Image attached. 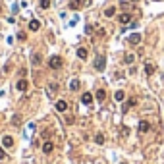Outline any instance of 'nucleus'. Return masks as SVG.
Returning <instances> with one entry per match:
<instances>
[{"label": "nucleus", "instance_id": "obj_18", "mask_svg": "<svg viewBox=\"0 0 164 164\" xmlns=\"http://www.w3.org/2000/svg\"><path fill=\"white\" fill-rule=\"evenodd\" d=\"M114 14H116V8H114V6H110V8L104 10V15H106V18H112Z\"/></svg>", "mask_w": 164, "mask_h": 164}, {"label": "nucleus", "instance_id": "obj_14", "mask_svg": "<svg viewBox=\"0 0 164 164\" xmlns=\"http://www.w3.org/2000/svg\"><path fill=\"white\" fill-rule=\"evenodd\" d=\"M87 56H89V50H87V49H83V46H81V49H77V58H81V60H85Z\"/></svg>", "mask_w": 164, "mask_h": 164}, {"label": "nucleus", "instance_id": "obj_28", "mask_svg": "<svg viewBox=\"0 0 164 164\" xmlns=\"http://www.w3.org/2000/svg\"><path fill=\"white\" fill-rule=\"evenodd\" d=\"M122 164H128V162H122Z\"/></svg>", "mask_w": 164, "mask_h": 164}, {"label": "nucleus", "instance_id": "obj_1", "mask_svg": "<svg viewBox=\"0 0 164 164\" xmlns=\"http://www.w3.org/2000/svg\"><path fill=\"white\" fill-rule=\"evenodd\" d=\"M62 64H64V60H62V56H50L49 60V66L52 68V70H60Z\"/></svg>", "mask_w": 164, "mask_h": 164}, {"label": "nucleus", "instance_id": "obj_2", "mask_svg": "<svg viewBox=\"0 0 164 164\" xmlns=\"http://www.w3.org/2000/svg\"><path fill=\"white\" fill-rule=\"evenodd\" d=\"M95 68H97L99 72H102L104 68H106V58H104V56H97V58H95Z\"/></svg>", "mask_w": 164, "mask_h": 164}, {"label": "nucleus", "instance_id": "obj_4", "mask_svg": "<svg viewBox=\"0 0 164 164\" xmlns=\"http://www.w3.org/2000/svg\"><path fill=\"white\" fill-rule=\"evenodd\" d=\"M52 151H54V143H52V141H45L43 143V152H45V155H50Z\"/></svg>", "mask_w": 164, "mask_h": 164}, {"label": "nucleus", "instance_id": "obj_17", "mask_svg": "<svg viewBox=\"0 0 164 164\" xmlns=\"http://www.w3.org/2000/svg\"><path fill=\"white\" fill-rule=\"evenodd\" d=\"M135 104H137V100H135V99H129V100H128V102H126V104H124V112H126V110H128V108H131V106H135Z\"/></svg>", "mask_w": 164, "mask_h": 164}, {"label": "nucleus", "instance_id": "obj_20", "mask_svg": "<svg viewBox=\"0 0 164 164\" xmlns=\"http://www.w3.org/2000/svg\"><path fill=\"white\" fill-rule=\"evenodd\" d=\"M114 99H116V100H118V102H122V100H124V99H126V93H124V91H116V95H114Z\"/></svg>", "mask_w": 164, "mask_h": 164}, {"label": "nucleus", "instance_id": "obj_12", "mask_svg": "<svg viewBox=\"0 0 164 164\" xmlns=\"http://www.w3.org/2000/svg\"><path fill=\"white\" fill-rule=\"evenodd\" d=\"M156 72V66L155 64H145V75H152Z\"/></svg>", "mask_w": 164, "mask_h": 164}, {"label": "nucleus", "instance_id": "obj_24", "mask_svg": "<svg viewBox=\"0 0 164 164\" xmlns=\"http://www.w3.org/2000/svg\"><path fill=\"white\" fill-rule=\"evenodd\" d=\"M49 6H50V0H41V8L43 10H46Z\"/></svg>", "mask_w": 164, "mask_h": 164}, {"label": "nucleus", "instance_id": "obj_11", "mask_svg": "<svg viewBox=\"0 0 164 164\" xmlns=\"http://www.w3.org/2000/svg\"><path fill=\"white\" fill-rule=\"evenodd\" d=\"M81 102H83V104H91V102H93V95H91V93H83V95H81Z\"/></svg>", "mask_w": 164, "mask_h": 164}, {"label": "nucleus", "instance_id": "obj_27", "mask_svg": "<svg viewBox=\"0 0 164 164\" xmlns=\"http://www.w3.org/2000/svg\"><path fill=\"white\" fill-rule=\"evenodd\" d=\"M18 39L19 41H25V33H18Z\"/></svg>", "mask_w": 164, "mask_h": 164}, {"label": "nucleus", "instance_id": "obj_22", "mask_svg": "<svg viewBox=\"0 0 164 164\" xmlns=\"http://www.w3.org/2000/svg\"><path fill=\"white\" fill-rule=\"evenodd\" d=\"M95 143H99V145H102V143H104V135H102V133L95 135Z\"/></svg>", "mask_w": 164, "mask_h": 164}, {"label": "nucleus", "instance_id": "obj_5", "mask_svg": "<svg viewBox=\"0 0 164 164\" xmlns=\"http://www.w3.org/2000/svg\"><path fill=\"white\" fill-rule=\"evenodd\" d=\"M15 87H18V91H22V93H25V91H27V87H29V83H27V79H19V81H18V85H15Z\"/></svg>", "mask_w": 164, "mask_h": 164}, {"label": "nucleus", "instance_id": "obj_9", "mask_svg": "<svg viewBox=\"0 0 164 164\" xmlns=\"http://www.w3.org/2000/svg\"><path fill=\"white\" fill-rule=\"evenodd\" d=\"M56 110H58V112H66V110H68V102H66V100H58V102H56Z\"/></svg>", "mask_w": 164, "mask_h": 164}, {"label": "nucleus", "instance_id": "obj_7", "mask_svg": "<svg viewBox=\"0 0 164 164\" xmlns=\"http://www.w3.org/2000/svg\"><path fill=\"white\" fill-rule=\"evenodd\" d=\"M118 22L126 25V23H129V22H131V15H129L128 12H126V14H120V15H118Z\"/></svg>", "mask_w": 164, "mask_h": 164}, {"label": "nucleus", "instance_id": "obj_6", "mask_svg": "<svg viewBox=\"0 0 164 164\" xmlns=\"http://www.w3.org/2000/svg\"><path fill=\"white\" fill-rule=\"evenodd\" d=\"M95 99H97L99 102H104V100H106V91H104V89H99V91L95 93Z\"/></svg>", "mask_w": 164, "mask_h": 164}, {"label": "nucleus", "instance_id": "obj_8", "mask_svg": "<svg viewBox=\"0 0 164 164\" xmlns=\"http://www.w3.org/2000/svg\"><path fill=\"white\" fill-rule=\"evenodd\" d=\"M129 45H139L141 43V35L139 33H133V35H129Z\"/></svg>", "mask_w": 164, "mask_h": 164}, {"label": "nucleus", "instance_id": "obj_21", "mask_svg": "<svg viewBox=\"0 0 164 164\" xmlns=\"http://www.w3.org/2000/svg\"><path fill=\"white\" fill-rule=\"evenodd\" d=\"M31 62H33L35 66H37V64H41V54H37V52H35V54L31 56Z\"/></svg>", "mask_w": 164, "mask_h": 164}, {"label": "nucleus", "instance_id": "obj_19", "mask_svg": "<svg viewBox=\"0 0 164 164\" xmlns=\"http://www.w3.org/2000/svg\"><path fill=\"white\" fill-rule=\"evenodd\" d=\"M70 89H72V91H77V89H79V79H72V81H70Z\"/></svg>", "mask_w": 164, "mask_h": 164}, {"label": "nucleus", "instance_id": "obj_3", "mask_svg": "<svg viewBox=\"0 0 164 164\" xmlns=\"http://www.w3.org/2000/svg\"><path fill=\"white\" fill-rule=\"evenodd\" d=\"M0 143H2L4 149H12V147H14V137H12V135H4Z\"/></svg>", "mask_w": 164, "mask_h": 164}, {"label": "nucleus", "instance_id": "obj_23", "mask_svg": "<svg viewBox=\"0 0 164 164\" xmlns=\"http://www.w3.org/2000/svg\"><path fill=\"white\" fill-rule=\"evenodd\" d=\"M12 124H14V126H19V124H22V118H19V114H15L14 118H12Z\"/></svg>", "mask_w": 164, "mask_h": 164}, {"label": "nucleus", "instance_id": "obj_15", "mask_svg": "<svg viewBox=\"0 0 164 164\" xmlns=\"http://www.w3.org/2000/svg\"><path fill=\"white\" fill-rule=\"evenodd\" d=\"M81 8V0H72L70 2V10H79Z\"/></svg>", "mask_w": 164, "mask_h": 164}, {"label": "nucleus", "instance_id": "obj_13", "mask_svg": "<svg viewBox=\"0 0 164 164\" xmlns=\"http://www.w3.org/2000/svg\"><path fill=\"white\" fill-rule=\"evenodd\" d=\"M39 27H41V22H39V19H31V22H29V29H31V31H39Z\"/></svg>", "mask_w": 164, "mask_h": 164}, {"label": "nucleus", "instance_id": "obj_25", "mask_svg": "<svg viewBox=\"0 0 164 164\" xmlns=\"http://www.w3.org/2000/svg\"><path fill=\"white\" fill-rule=\"evenodd\" d=\"M85 33H87V35L93 33V25H87V27H85Z\"/></svg>", "mask_w": 164, "mask_h": 164}, {"label": "nucleus", "instance_id": "obj_16", "mask_svg": "<svg viewBox=\"0 0 164 164\" xmlns=\"http://www.w3.org/2000/svg\"><path fill=\"white\" fill-rule=\"evenodd\" d=\"M124 62H126V64H133V62H135V56H133V54H129V52H128V54L124 56Z\"/></svg>", "mask_w": 164, "mask_h": 164}, {"label": "nucleus", "instance_id": "obj_26", "mask_svg": "<svg viewBox=\"0 0 164 164\" xmlns=\"http://www.w3.org/2000/svg\"><path fill=\"white\" fill-rule=\"evenodd\" d=\"M2 158H6V152H4V147H0V160Z\"/></svg>", "mask_w": 164, "mask_h": 164}, {"label": "nucleus", "instance_id": "obj_10", "mask_svg": "<svg viewBox=\"0 0 164 164\" xmlns=\"http://www.w3.org/2000/svg\"><path fill=\"white\" fill-rule=\"evenodd\" d=\"M149 129H151V124H149V122H145V120L139 122V131H141V133H147Z\"/></svg>", "mask_w": 164, "mask_h": 164}]
</instances>
